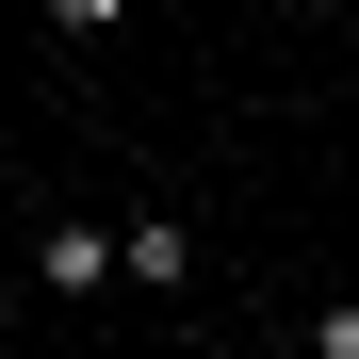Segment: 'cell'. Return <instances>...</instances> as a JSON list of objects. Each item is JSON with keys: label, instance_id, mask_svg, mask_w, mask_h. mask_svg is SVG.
Returning <instances> with one entry per match:
<instances>
[{"label": "cell", "instance_id": "obj_1", "mask_svg": "<svg viewBox=\"0 0 359 359\" xmlns=\"http://www.w3.org/2000/svg\"><path fill=\"white\" fill-rule=\"evenodd\" d=\"M33 294H114V229L98 212H49L33 229Z\"/></svg>", "mask_w": 359, "mask_h": 359}, {"label": "cell", "instance_id": "obj_2", "mask_svg": "<svg viewBox=\"0 0 359 359\" xmlns=\"http://www.w3.org/2000/svg\"><path fill=\"white\" fill-rule=\"evenodd\" d=\"M114 278H131V294H180V278H196V212H131V229H114Z\"/></svg>", "mask_w": 359, "mask_h": 359}, {"label": "cell", "instance_id": "obj_3", "mask_svg": "<svg viewBox=\"0 0 359 359\" xmlns=\"http://www.w3.org/2000/svg\"><path fill=\"white\" fill-rule=\"evenodd\" d=\"M311 359H359V311H311Z\"/></svg>", "mask_w": 359, "mask_h": 359}, {"label": "cell", "instance_id": "obj_4", "mask_svg": "<svg viewBox=\"0 0 359 359\" xmlns=\"http://www.w3.org/2000/svg\"><path fill=\"white\" fill-rule=\"evenodd\" d=\"M0 311H17V278H0Z\"/></svg>", "mask_w": 359, "mask_h": 359}]
</instances>
